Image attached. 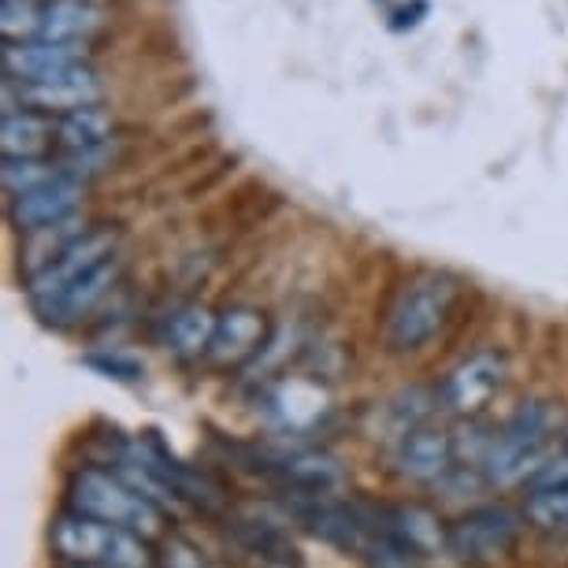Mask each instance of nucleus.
Returning a JSON list of instances; mask_svg holds the SVG:
<instances>
[{
	"mask_svg": "<svg viewBox=\"0 0 568 568\" xmlns=\"http://www.w3.org/2000/svg\"><path fill=\"white\" fill-rule=\"evenodd\" d=\"M85 197V182L60 171L57 179L41 182V186L27 190V194L8 197V223L23 234H41L52 227H63L79 216Z\"/></svg>",
	"mask_w": 568,
	"mask_h": 568,
	"instance_id": "obj_6",
	"label": "nucleus"
},
{
	"mask_svg": "<svg viewBox=\"0 0 568 568\" xmlns=\"http://www.w3.org/2000/svg\"><path fill=\"white\" fill-rule=\"evenodd\" d=\"M520 539V517L506 506H479L446 524V550L468 565L506 557Z\"/></svg>",
	"mask_w": 568,
	"mask_h": 568,
	"instance_id": "obj_5",
	"label": "nucleus"
},
{
	"mask_svg": "<svg viewBox=\"0 0 568 568\" xmlns=\"http://www.w3.org/2000/svg\"><path fill=\"white\" fill-rule=\"evenodd\" d=\"M115 134L112 112L104 104H90V109L68 112L57 120V149L60 156H93L109 153Z\"/></svg>",
	"mask_w": 568,
	"mask_h": 568,
	"instance_id": "obj_14",
	"label": "nucleus"
},
{
	"mask_svg": "<svg viewBox=\"0 0 568 568\" xmlns=\"http://www.w3.org/2000/svg\"><path fill=\"white\" fill-rule=\"evenodd\" d=\"M457 468V435L443 432V427L420 424L405 432L394 446V471L409 484H443Z\"/></svg>",
	"mask_w": 568,
	"mask_h": 568,
	"instance_id": "obj_10",
	"label": "nucleus"
},
{
	"mask_svg": "<svg viewBox=\"0 0 568 568\" xmlns=\"http://www.w3.org/2000/svg\"><path fill=\"white\" fill-rule=\"evenodd\" d=\"M427 0H413V4H405V8H398V12L390 16V30L394 34H402V30H413V27H420V19L427 16Z\"/></svg>",
	"mask_w": 568,
	"mask_h": 568,
	"instance_id": "obj_22",
	"label": "nucleus"
},
{
	"mask_svg": "<svg viewBox=\"0 0 568 568\" xmlns=\"http://www.w3.org/2000/svg\"><path fill=\"white\" fill-rule=\"evenodd\" d=\"M41 27V0H0L4 41H34Z\"/></svg>",
	"mask_w": 568,
	"mask_h": 568,
	"instance_id": "obj_19",
	"label": "nucleus"
},
{
	"mask_svg": "<svg viewBox=\"0 0 568 568\" xmlns=\"http://www.w3.org/2000/svg\"><path fill=\"white\" fill-rule=\"evenodd\" d=\"M550 435H554V413L546 409L542 402L520 405V409L490 435L479 471L498 487L531 479L535 471L546 465L542 457H546V446H550Z\"/></svg>",
	"mask_w": 568,
	"mask_h": 568,
	"instance_id": "obj_3",
	"label": "nucleus"
},
{
	"mask_svg": "<svg viewBox=\"0 0 568 568\" xmlns=\"http://www.w3.org/2000/svg\"><path fill=\"white\" fill-rule=\"evenodd\" d=\"M71 513L112 528L134 531L138 539H164V506L131 487L120 471L104 468H79L68 487Z\"/></svg>",
	"mask_w": 568,
	"mask_h": 568,
	"instance_id": "obj_1",
	"label": "nucleus"
},
{
	"mask_svg": "<svg viewBox=\"0 0 568 568\" xmlns=\"http://www.w3.org/2000/svg\"><path fill=\"white\" fill-rule=\"evenodd\" d=\"M561 443H565V457H568V424H565V432H561Z\"/></svg>",
	"mask_w": 568,
	"mask_h": 568,
	"instance_id": "obj_24",
	"label": "nucleus"
},
{
	"mask_svg": "<svg viewBox=\"0 0 568 568\" xmlns=\"http://www.w3.org/2000/svg\"><path fill=\"white\" fill-rule=\"evenodd\" d=\"M153 565L156 568H216V561L201 550L194 539H186V535H164V539H156V550H153Z\"/></svg>",
	"mask_w": 568,
	"mask_h": 568,
	"instance_id": "obj_18",
	"label": "nucleus"
},
{
	"mask_svg": "<svg viewBox=\"0 0 568 568\" xmlns=\"http://www.w3.org/2000/svg\"><path fill=\"white\" fill-rule=\"evenodd\" d=\"M216 320L220 313H212L205 305H179L175 313L164 320V346L175 353L179 361H197L209 357L212 338H216Z\"/></svg>",
	"mask_w": 568,
	"mask_h": 568,
	"instance_id": "obj_15",
	"label": "nucleus"
},
{
	"mask_svg": "<svg viewBox=\"0 0 568 568\" xmlns=\"http://www.w3.org/2000/svg\"><path fill=\"white\" fill-rule=\"evenodd\" d=\"M52 550L74 568H149L153 554L145 550V539L134 531L112 528V524L68 513L52 524Z\"/></svg>",
	"mask_w": 568,
	"mask_h": 568,
	"instance_id": "obj_4",
	"label": "nucleus"
},
{
	"mask_svg": "<svg viewBox=\"0 0 568 568\" xmlns=\"http://www.w3.org/2000/svg\"><path fill=\"white\" fill-rule=\"evenodd\" d=\"M457 278L446 272H420L402 286L394 297L383 338L394 353H413L427 346L438 331L446 327V320L454 316L457 305Z\"/></svg>",
	"mask_w": 568,
	"mask_h": 568,
	"instance_id": "obj_2",
	"label": "nucleus"
},
{
	"mask_svg": "<svg viewBox=\"0 0 568 568\" xmlns=\"http://www.w3.org/2000/svg\"><path fill=\"white\" fill-rule=\"evenodd\" d=\"M267 338H272V324H267L261 308L231 305L216 320V338H212L209 361L216 368H242L267 346Z\"/></svg>",
	"mask_w": 568,
	"mask_h": 568,
	"instance_id": "obj_11",
	"label": "nucleus"
},
{
	"mask_svg": "<svg viewBox=\"0 0 568 568\" xmlns=\"http://www.w3.org/2000/svg\"><path fill=\"white\" fill-rule=\"evenodd\" d=\"M264 568H294V565H286V561H267Z\"/></svg>",
	"mask_w": 568,
	"mask_h": 568,
	"instance_id": "obj_23",
	"label": "nucleus"
},
{
	"mask_svg": "<svg viewBox=\"0 0 568 568\" xmlns=\"http://www.w3.org/2000/svg\"><path fill=\"white\" fill-rule=\"evenodd\" d=\"M57 145V123L41 112L12 109L0 123V149L4 160H45L49 149Z\"/></svg>",
	"mask_w": 568,
	"mask_h": 568,
	"instance_id": "obj_16",
	"label": "nucleus"
},
{
	"mask_svg": "<svg viewBox=\"0 0 568 568\" xmlns=\"http://www.w3.org/2000/svg\"><path fill=\"white\" fill-rule=\"evenodd\" d=\"M115 278H120V256H112L109 264L93 267V272H85L79 278H71L68 286H60V291H52L45 297H34L30 308H34V316L41 324L49 327H71L85 320L98 308L104 297L112 294Z\"/></svg>",
	"mask_w": 568,
	"mask_h": 568,
	"instance_id": "obj_9",
	"label": "nucleus"
},
{
	"mask_svg": "<svg viewBox=\"0 0 568 568\" xmlns=\"http://www.w3.org/2000/svg\"><path fill=\"white\" fill-rule=\"evenodd\" d=\"M63 568H74V565H63Z\"/></svg>",
	"mask_w": 568,
	"mask_h": 568,
	"instance_id": "obj_25",
	"label": "nucleus"
},
{
	"mask_svg": "<svg viewBox=\"0 0 568 568\" xmlns=\"http://www.w3.org/2000/svg\"><path fill=\"white\" fill-rule=\"evenodd\" d=\"M524 520H528L535 531L568 535V457L557 460V465H542L528 479Z\"/></svg>",
	"mask_w": 568,
	"mask_h": 568,
	"instance_id": "obj_12",
	"label": "nucleus"
},
{
	"mask_svg": "<svg viewBox=\"0 0 568 568\" xmlns=\"http://www.w3.org/2000/svg\"><path fill=\"white\" fill-rule=\"evenodd\" d=\"M4 82L16 85H52L82 74L90 63L82 60V45H57V41H4Z\"/></svg>",
	"mask_w": 568,
	"mask_h": 568,
	"instance_id": "obj_7",
	"label": "nucleus"
},
{
	"mask_svg": "<svg viewBox=\"0 0 568 568\" xmlns=\"http://www.w3.org/2000/svg\"><path fill=\"white\" fill-rule=\"evenodd\" d=\"M387 520H390L394 535H398V539L409 546L413 554L427 557L432 550H438V546L446 550V528H443V520H438L432 509L398 506V509H387Z\"/></svg>",
	"mask_w": 568,
	"mask_h": 568,
	"instance_id": "obj_17",
	"label": "nucleus"
},
{
	"mask_svg": "<svg viewBox=\"0 0 568 568\" xmlns=\"http://www.w3.org/2000/svg\"><path fill=\"white\" fill-rule=\"evenodd\" d=\"M501 387H506V357L498 349H479L446 375L438 398H443L449 413L471 420V416H479L495 402V394Z\"/></svg>",
	"mask_w": 568,
	"mask_h": 568,
	"instance_id": "obj_8",
	"label": "nucleus"
},
{
	"mask_svg": "<svg viewBox=\"0 0 568 568\" xmlns=\"http://www.w3.org/2000/svg\"><path fill=\"white\" fill-rule=\"evenodd\" d=\"M82 364L115 383H138L145 375L142 361L131 357V353H120V349H93V353H85Z\"/></svg>",
	"mask_w": 568,
	"mask_h": 568,
	"instance_id": "obj_21",
	"label": "nucleus"
},
{
	"mask_svg": "<svg viewBox=\"0 0 568 568\" xmlns=\"http://www.w3.org/2000/svg\"><path fill=\"white\" fill-rule=\"evenodd\" d=\"M104 12L93 0H41V41H57V45H82L93 34H101Z\"/></svg>",
	"mask_w": 568,
	"mask_h": 568,
	"instance_id": "obj_13",
	"label": "nucleus"
},
{
	"mask_svg": "<svg viewBox=\"0 0 568 568\" xmlns=\"http://www.w3.org/2000/svg\"><path fill=\"white\" fill-rule=\"evenodd\" d=\"M60 171H63V168H60V164H52V160H4L0 175H4L8 197H16V194H27V190L41 186V182L57 179Z\"/></svg>",
	"mask_w": 568,
	"mask_h": 568,
	"instance_id": "obj_20",
	"label": "nucleus"
}]
</instances>
